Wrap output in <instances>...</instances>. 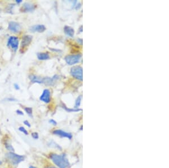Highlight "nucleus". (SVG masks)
I'll use <instances>...</instances> for the list:
<instances>
[{
  "instance_id": "1",
  "label": "nucleus",
  "mask_w": 169,
  "mask_h": 168,
  "mask_svg": "<svg viewBox=\"0 0 169 168\" xmlns=\"http://www.w3.org/2000/svg\"><path fill=\"white\" fill-rule=\"evenodd\" d=\"M49 158L57 168H68L70 167V161L64 154L51 153L49 155Z\"/></svg>"
},
{
  "instance_id": "2",
  "label": "nucleus",
  "mask_w": 169,
  "mask_h": 168,
  "mask_svg": "<svg viewBox=\"0 0 169 168\" xmlns=\"http://www.w3.org/2000/svg\"><path fill=\"white\" fill-rule=\"evenodd\" d=\"M5 156L7 161L14 166L18 165L25 160V156L17 154L15 152H8L6 154Z\"/></svg>"
},
{
  "instance_id": "3",
  "label": "nucleus",
  "mask_w": 169,
  "mask_h": 168,
  "mask_svg": "<svg viewBox=\"0 0 169 168\" xmlns=\"http://www.w3.org/2000/svg\"><path fill=\"white\" fill-rule=\"evenodd\" d=\"M71 74L73 77L77 80L82 81L83 80V70L80 66H74L71 69Z\"/></svg>"
},
{
  "instance_id": "4",
  "label": "nucleus",
  "mask_w": 169,
  "mask_h": 168,
  "mask_svg": "<svg viewBox=\"0 0 169 168\" xmlns=\"http://www.w3.org/2000/svg\"><path fill=\"white\" fill-rule=\"evenodd\" d=\"M81 58L82 55L81 54H72L67 56L64 58V60L68 65L73 66L76 63H79L81 60Z\"/></svg>"
},
{
  "instance_id": "5",
  "label": "nucleus",
  "mask_w": 169,
  "mask_h": 168,
  "mask_svg": "<svg viewBox=\"0 0 169 168\" xmlns=\"http://www.w3.org/2000/svg\"><path fill=\"white\" fill-rule=\"evenodd\" d=\"M19 39L16 36H10L7 41V46L8 47L11 48L12 50L15 52L17 51L19 48Z\"/></svg>"
},
{
  "instance_id": "6",
  "label": "nucleus",
  "mask_w": 169,
  "mask_h": 168,
  "mask_svg": "<svg viewBox=\"0 0 169 168\" xmlns=\"http://www.w3.org/2000/svg\"><path fill=\"white\" fill-rule=\"evenodd\" d=\"M52 134L58 136L59 137H61L62 138H67L70 140L72 139L73 138L72 134L71 133L67 132L60 129H56L53 130Z\"/></svg>"
},
{
  "instance_id": "7",
  "label": "nucleus",
  "mask_w": 169,
  "mask_h": 168,
  "mask_svg": "<svg viewBox=\"0 0 169 168\" xmlns=\"http://www.w3.org/2000/svg\"><path fill=\"white\" fill-rule=\"evenodd\" d=\"M8 29L13 33H18L21 31L22 26L18 22L11 21L9 23Z\"/></svg>"
},
{
  "instance_id": "8",
  "label": "nucleus",
  "mask_w": 169,
  "mask_h": 168,
  "mask_svg": "<svg viewBox=\"0 0 169 168\" xmlns=\"http://www.w3.org/2000/svg\"><path fill=\"white\" fill-rule=\"evenodd\" d=\"M40 100L46 104H48L51 101V92L48 89H45L42 95L40 97Z\"/></svg>"
},
{
  "instance_id": "9",
  "label": "nucleus",
  "mask_w": 169,
  "mask_h": 168,
  "mask_svg": "<svg viewBox=\"0 0 169 168\" xmlns=\"http://www.w3.org/2000/svg\"><path fill=\"white\" fill-rule=\"evenodd\" d=\"M35 9V5L30 2H25L21 8V11L22 12H32Z\"/></svg>"
},
{
  "instance_id": "10",
  "label": "nucleus",
  "mask_w": 169,
  "mask_h": 168,
  "mask_svg": "<svg viewBox=\"0 0 169 168\" xmlns=\"http://www.w3.org/2000/svg\"><path fill=\"white\" fill-rule=\"evenodd\" d=\"M29 30L32 32H44L46 30V27L43 24H37L32 26Z\"/></svg>"
},
{
  "instance_id": "11",
  "label": "nucleus",
  "mask_w": 169,
  "mask_h": 168,
  "mask_svg": "<svg viewBox=\"0 0 169 168\" xmlns=\"http://www.w3.org/2000/svg\"><path fill=\"white\" fill-rule=\"evenodd\" d=\"M59 78V76L57 75H55L51 78H50V77L44 78V83L48 85H52Z\"/></svg>"
},
{
  "instance_id": "12",
  "label": "nucleus",
  "mask_w": 169,
  "mask_h": 168,
  "mask_svg": "<svg viewBox=\"0 0 169 168\" xmlns=\"http://www.w3.org/2000/svg\"><path fill=\"white\" fill-rule=\"evenodd\" d=\"M32 36L31 35H25L23 37L21 42V48H25L29 45L32 40Z\"/></svg>"
},
{
  "instance_id": "13",
  "label": "nucleus",
  "mask_w": 169,
  "mask_h": 168,
  "mask_svg": "<svg viewBox=\"0 0 169 168\" xmlns=\"http://www.w3.org/2000/svg\"><path fill=\"white\" fill-rule=\"evenodd\" d=\"M29 79L31 81V82L33 83H38V84H42L44 83V78H42L41 76H37L36 75L31 74L29 76Z\"/></svg>"
},
{
  "instance_id": "14",
  "label": "nucleus",
  "mask_w": 169,
  "mask_h": 168,
  "mask_svg": "<svg viewBox=\"0 0 169 168\" xmlns=\"http://www.w3.org/2000/svg\"><path fill=\"white\" fill-rule=\"evenodd\" d=\"M64 32L67 36H70L71 37H73L74 36L75 32L74 30L72 27L68 25H65L64 27Z\"/></svg>"
},
{
  "instance_id": "15",
  "label": "nucleus",
  "mask_w": 169,
  "mask_h": 168,
  "mask_svg": "<svg viewBox=\"0 0 169 168\" xmlns=\"http://www.w3.org/2000/svg\"><path fill=\"white\" fill-rule=\"evenodd\" d=\"M37 59L40 61L48 60L50 59V54L46 52H41L38 53L37 54Z\"/></svg>"
},
{
  "instance_id": "16",
  "label": "nucleus",
  "mask_w": 169,
  "mask_h": 168,
  "mask_svg": "<svg viewBox=\"0 0 169 168\" xmlns=\"http://www.w3.org/2000/svg\"><path fill=\"white\" fill-rule=\"evenodd\" d=\"M4 145H5V148H6L9 152H15V149H14V147L12 146V144L10 143L9 141L6 140V141L5 142Z\"/></svg>"
},
{
  "instance_id": "17",
  "label": "nucleus",
  "mask_w": 169,
  "mask_h": 168,
  "mask_svg": "<svg viewBox=\"0 0 169 168\" xmlns=\"http://www.w3.org/2000/svg\"><path fill=\"white\" fill-rule=\"evenodd\" d=\"M82 99V96H81V95H80V96L77 97V98H76V101H75L74 108H76V109H78L79 108L80 105H81V103Z\"/></svg>"
},
{
  "instance_id": "18",
  "label": "nucleus",
  "mask_w": 169,
  "mask_h": 168,
  "mask_svg": "<svg viewBox=\"0 0 169 168\" xmlns=\"http://www.w3.org/2000/svg\"><path fill=\"white\" fill-rule=\"evenodd\" d=\"M63 108L64 109H65V110H67V112H80V111H81L82 109H71V108H68L65 105H63Z\"/></svg>"
},
{
  "instance_id": "19",
  "label": "nucleus",
  "mask_w": 169,
  "mask_h": 168,
  "mask_svg": "<svg viewBox=\"0 0 169 168\" xmlns=\"http://www.w3.org/2000/svg\"><path fill=\"white\" fill-rule=\"evenodd\" d=\"M24 110L25 112H26V113L29 116H32L33 114V109L30 107H24Z\"/></svg>"
},
{
  "instance_id": "20",
  "label": "nucleus",
  "mask_w": 169,
  "mask_h": 168,
  "mask_svg": "<svg viewBox=\"0 0 169 168\" xmlns=\"http://www.w3.org/2000/svg\"><path fill=\"white\" fill-rule=\"evenodd\" d=\"M18 130L21 132H22L23 134H24V135H28V132L27 130V129L24 127V126H20L18 128Z\"/></svg>"
},
{
  "instance_id": "21",
  "label": "nucleus",
  "mask_w": 169,
  "mask_h": 168,
  "mask_svg": "<svg viewBox=\"0 0 169 168\" xmlns=\"http://www.w3.org/2000/svg\"><path fill=\"white\" fill-rule=\"evenodd\" d=\"M31 136L35 140H37L39 138V134L37 132H33L31 133Z\"/></svg>"
},
{
  "instance_id": "22",
  "label": "nucleus",
  "mask_w": 169,
  "mask_h": 168,
  "mask_svg": "<svg viewBox=\"0 0 169 168\" xmlns=\"http://www.w3.org/2000/svg\"><path fill=\"white\" fill-rule=\"evenodd\" d=\"M23 123L24 125L27 126L28 128H31V123H29V122L28 120H25L23 121Z\"/></svg>"
},
{
  "instance_id": "23",
  "label": "nucleus",
  "mask_w": 169,
  "mask_h": 168,
  "mask_svg": "<svg viewBox=\"0 0 169 168\" xmlns=\"http://www.w3.org/2000/svg\"><path fill=\"white\" fill-rule=\"evenodd\" d=\"M48 122H49L50 124H52V125H54V126H56V125H57V122L56 120H53V119H51V120H50L49 121H48Z\"/></svg>"
},
{
  "instance_id": "24",
  "label": "nucleus",
  "mask_w": 169,
  "mask_h": 168,
  "mask_svg": "<svg viewBox=\"0 0 169 168\" xmlns=\"http://www.w3.org/2000/svg\"><path fill=\"white\" fill-rule=\"evenodd\" d=\"M16 114H17L18 115H19V116H23V115H24L23 112L22 110H19V109H18V110L16 111Z\"/></svg>"
},
{
  "instance_id": "25",
  "label": "nucleus",
  "mask_w": 169,
  "mask_h": 168,
  "mask_svg": "<svg viewBox=\"0 0 169 168\" xmlns=\"http://www.w3.org/2000/svg\"><path fill=\"white\" fill-rule=\"evenodd\" d=\"M5 100H6V101H16V100L15 98H12V97L6 98Z\"/></svg>"
},
{
  "instance_id": "26",
  "label": "nucleus",
  "mask_w": 169,
  "mask_h": 168,
  "mask_svg": "<svg viewBox=\"0 0 169 168\" xmlns=\"http://www.w3.org/2000/svg\"><path fill=\"white\" fill-rule=\"evenodd\" d=\"M81 7V3H76V5H75V9H79Z\"/></svg>"
},
{
  "instance_id": "27",
  "label": "nucleus",
  "mask_w": 169,
  "mask_h": 168,
  "mask_svg": "<svg viewBox=\"0 0 169 168\" xmlns=\"http://www.w3.org/2000/svg\"><path fill=\"white\" fill-rule=\"evenodd\" d=\"M14 88H15L16 90H20V87H19V85L17 84V83H15V84H14Z\"/></svg>"
},
{
  "instance_id": "28",
  "label": "nucleus",
  "mask_w": 169,
  "mask_h": 168,
  "mask_svg": "<svg viewBox=\"0 0 169 168\" xmlns=\"http://www.w3.org/2000/svg\"><path fill=\"white\" fill-rule=\"evenodd\" d=\"M77 41L78 43H80V45H82V39L81 38H78L77 39Z\"/></svg>"
},
{
  "instance_id": "29",
  "label": "nucleus",
  "mask_w": 169,
  "mask_h": 168,
  "mask_svg": "<svg viewBox=\"0 0 169 168\" xmlns=\"http://www.w3.org/2000/svg\"><path fill=\"white\" fill-rule=\"evenodd\" d=\"M46 168H57V167H55V166H52V165H50L48 167H47Z\"/></svg>"
},
{
  "instance_id": "30",
  "label": "nucleus",
  "mask_w": 169,
  "mask_h": 168,
  "mask_svg": "<svg viewBox=\"0 0 169 168\" xmlns=\"http://www.w3.org/2000/svg\"><path fill=\"white\" fill-rule=\"evenodd\" d=\"M22 2H23L22 0H16V2L17 3H18V4Z\"/></svg>"
},
{
  "instance_id": "31",
  "label": "nucleus",
  "mask_w": 169,
  "mask_h": 168,
  "mask_svg": "<svg viewBox=\"0 0 169 168\" xmlns=\"http://www.w3.org/2000/svg\"><path fill=\"white\" fill-rule=\"evenodd\" d=\"M79 31H80V32H82V25H81V26L80 27Z\"/></svg>"
},
{
  "instance_id": "32",
  "label": "nucleus",
  "mask_w": 169,
  "mask_h": 168,
  "mask_svg": "<svg viewBox=\"0 0 169 168\" xmlns=\"http://www.w3.org/2000/svg\"><path fill=\"white\" fill-rule=\"evenodd\" d=\"M38 168L36 167H35V166H33V165H31V166H29V168Z\"/></svg>"
},
{
  "instance_id": "33",
  "label": "nucleus",
  "mask_w": 169,
  "mask_h": 168,
  "mask_svg": "<svg viewBox=\"0 0 169 168\" xmlns=\"http://www.w3.org/2000/svg\"><path fill=\"white\" fill-rule=\"evenodd\" d=\"M2 165V161L0 160V167H1Z\"/></svg>"
},
{
  "instance_id": "34",
  "label": "nucleus",
  "mask_w": 169,
  "mask_h": 168,
  "mask_svg": "<svg viewBox=\"0 0 169 168\" xmlns=\"http://www.w3.org/2000/svg\"><path fill=\"white\" fill-rule=\"evenodd\" d=\"M1 29H2V27H0V30H1Z\"/></svg>"
}]
</instances>
